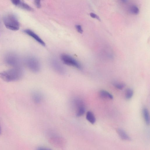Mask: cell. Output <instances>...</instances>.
<instances>
[{
	"instance_id": "6da1fadb",
	"label": "cell",
	"mask_w": 150,
	"mask_h": 150,
	"mask_svg": "<svg viewBox=\"0 0 150 150\" xmlns=\"http://www.w3.org/2000/svg\"><path fill=\"white\" fill-rule=\"evenodd\" d=\"M23 75L22 67L13 68L0 72V78L4 81L10 82L20 80Z\"/></svg>"
},
{
	"instance_id": "e0dca14e",
	"label": "cell",
	"mask_w": 150,
	"mask_h": 150,
	"mask_svg": "<svg viewBox=\"0 0 150 150\" xmlns=\"http://www.w3.org/2000/svg\"><path fill=\"white\" fill-rule=\"evenodd\" d=\"M76 28L78 32L80 33H83V30L81 25H76Z\"/></svg>"
},
{
	"instance_id": "5bb4252c",
	"label": "cell",
	"mask_w": 150,
	"mask_h": 150,
	"mask_svg": "<svg viewBox=\"0 0 150 150\" xmlns=\"http://www.w3.org/2000/svg\"><path fill=\"white\" fill-rule=\"evenodd\" d=\"M133 94V91L131 88L127 89L125 93V97L127 99H130L132 98Z\"/></svg>"
},
{
	"instance_id": "8992f818",
	"label": "cell",
	"mask_w": 150,
	"mask_h": 150,
	"mask_svg": "<svg viewBox=\"0 0 150 150\" xmlns=\"http://www.w3.org/2000/svg\"><path fill=\"white\" fill-rule=\"evenodd\" d=\"M11 1L14 5L19 8L29 11H33V9L31 7L22 1L13 0Z\"/></svg>"
},
{
	"instance_id": "9a60e30c",
	"label": "cell",
	"mask_w": 150,
	"mask_h": 150,
	"mask_svg": "<svg viewBox=\"0 0 150 150\" xmlns=\"http://www.w3.org/2000/svg\"><path fill=\"white\" fill-rule=\"evenodd\" d=\"M113 86L117 88L119 90H122L125 87V83L114 82L113 83Z\"/></svg>"
},
{
	"instance_id": "3957f363",
	"label": "cell",
	"mask_w": 150,
	"mask_h": 150,
	"mask_svg": "<svg viewBox=\"0 0 150 150\" xmlns=\"http://www.w3.org/2000/svg\"><path fill=\"white\" fill-rule=\"evenodd\" d=\"M25 65L31 71L35 73L38 72L40 69V64L38 60L35 57L29 56L24 60Z\"/></svg>"
},
{
	"instance_id": "30bf717a",
	"label": "cell",
	"mask_w": 150,
	"mask_h": 150,
	"mask_svg": "<svg viewBox=\"0 0 150 150\" xmlns=\"http://www.w3.org/2000/svg\"><path fill=\"white\" fill-rule=\"evenodd\" d=\"M117 133L120 137L122 140L126 141H131V138L123 129L118 128L117 130Z\"/></svg>"
},
{
	"instance_id": "ffe728a7",
	"label": "cell",
	"mask_w": 150,
	"mask_h": 150,
	"mask_svg": "<svg viewBox=\"0 0 150 150\" xmlns=\"http://www.w3.org/2000/svg\"><path fill=\"white\" fill-rule=\"evenodd\" d=\"M36 150H52L50 149L43 147H39L37 148Z\"/></svg>"
},
{
	"instance_id": "2e32d148",
	"label": "cell",
	"mask_w": 150,
	"mask_h": 150,
	"mask_svg": "<svg viewBox=\"0 0 150 150\" xmlns=\"http://www.w3.org/2000/svg\"><path fill=\"white\" fill-rule=\"evenodd\" d=\"M130 12L134 14H138L139 12L138 8L135 6H132L130 8Z\"/></svg>"
},
{
	"instance_id": "44dd1931",
	"label": "cell",
	"mask_w": 150,
	"mask_h": 150,
	"mask_svg": "<svg viewBox=\"0 0 150 150\" xmlns=\"http://www.w3.org/2000/svg\"><path fill=\"white\" fill-rule=\"evenodd\" d=\"M1 126L0 125V135L1 134Z\"/></svg>"
},
{
	"instance_id": "7c38bea8",
	"label": "cell",
	"mask_w": 150,
	"mask_h": 150,
	"mask_svg": "<svg viewBox=\"0 0 150 150\" xmlns=\"http://www.w3.org/2000/svg\"><path fill=\"white\" fill-rule=\"evenodd\" d=\"M99 94L100 97L103 98L110 99L113 98V96L111 94L104 90H100L99 91Z\"/></svg>"
},
{
	"instance_id": "5b68a950",
	"label": "cell",
	"mask_w": 150,
	"mask_h": 150,
	"mask_svg": "<svg viewBox=\"0 0 150 150\" xmlns=\"http://www.w3.org/2000/svg\"><path fill=\"white\" fill-rule=\"evenodd\" d=\"M62 61L65 64L81 69L82 67L80 64L76 60L70 55L66 54H62L61 56Z\"/></svg>"
},
{
	"instance_id": "52a82bcc",
	"label": "cell",
	"mask_w": 150,
	"mask_h": 150,
	"mask_svg": "<svg viewBox=\"0 0 150 150\" xmlns=\"http://www.w3.org/2000/svg\"><path fill=\"white\" fill-rule=\"evenodd\" d=\"M52 65L54 69L58 73L61 74L65 73L64 69L57 61L53 60L52 62Z\"/></svg>"
},
{
	"instance_id": "277c9868",
	"label": "cell",
	"mask_w": 150,
	"mask_h": 150,
	"mask_svg": "<svg viewBox=\"0 0 150 150\" xmlns=\"http://www.w3.org/2000/svg\"><path fill=\"white\" fill-rule=\"evenodd\" d=\"M5 62L8 65L13 68L22 67L20 59L16 54L9 53L6 55Z\"/></svg>"
},
{
	"instance_id": "8fae6325",
	"label": "cell",
	"mask_w": 150,
	"mask_h": 150,
	"mask_svg": "<svg viewBox=\"0 0 150 150\" xmlns=\"http://www.w3.org/2000/svg\"><path fill=\"white\" fill-rule=\"evenodd\" d=\"M86 118L87 120L92 124L96 122V119L93 113L91 111H88L86 113Z\"/></svg>"
},
{
	"instance_id": "4fadbf2b",
	"label": "cell",
	"mask_w": 150,
	"mask_h": 150,
	"mask_svg": "<svg viewBox=\"0 0 150 150\" xmlns=\"http://www.w3.org/2000/svg\"><path fill=\"white\" fill-rule=\"evenodd\" d=\"M144 118L146 124L149 125L150 123V117L149 111L146 108H144L142 110Z\"/></svg>"
},
{
	"instance_id": "7a4b0ae2",
	"label": "cell",
	"mask_w": 150,
	"mask_h": 150,
	"mask_svg": "<svg viewBox=\"0 0 150 150\" xmlns=\"http://www.w3.org/2000/svg\"><path fill=\"white\" fill-rule=\"evenodd\" d=\"M4 24L6 28L13 31L18 30L20 28V23L16 17L12 14L5 15L3 17Z\"/></svg>"
},
{
	"instance_id": "ba28073f",
	"label": "cell",
	"mask_w": 150,
	"mask_h": 150,
	"mask_svg": "<svg viewBox=\"0 0 150 150\" xmlns=\"http://www.w3.org/2000/svg\"><path fill=\"white\" fill-rule=\"evenodd\" d=\"M24 31L25 33L35 39L42 45L43 46L45 45V43L32 30L29 29H26L24 30Z\"/></svg>"
},
{
	"instance_id": "d6986e66",
	"label": "cell",
	"mask_w": 150,
	"mask_h": 150,
	"mask_svg": "<svg viewBox=\"0 0 150 150\" xmlns=\"http://www.w3.org/2000/svg\"><path fill=\"white\" fill-rule=\"evenodd\" d=\"M34 3L35 6L37 8H40L41 7V5L40 1L35 0L34 1Z\"/></svg>"
},
{
	"instance_id": "ac0fdd59",
	"label": "cell",
	"mask_w": 150,
	"mask_h": 150,
	"mask_svg": "<svg viewBox=\"0 0 150 150\" xmlns=\"http://www.w3.org/2000/svg\"><path fill=\"white\" fill-rule=\"evenodd\" d=\"M90 16L91 17L93 18H96L100 21V18H99V16H98L97 15H96V14L94 13H90Z\"/></svg>"
},
{
	"instance_id": "9c48e42d",
	"label": "cell",
	"mask_w": 150,
	"mask_h": 150,
	"mask_svg": "<svg viewBox=\"0 0 150 150\" xmlns=\"http://www.w3.org/2000/svg\"><path fill=\"white\" fill-rule=\"evenodd\" d=\"M32 98L35 103L39 104L42 102L43 97L40 93L38 91H34L32 93Z\"/></svg>"
}]
</instances>
